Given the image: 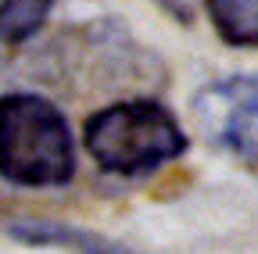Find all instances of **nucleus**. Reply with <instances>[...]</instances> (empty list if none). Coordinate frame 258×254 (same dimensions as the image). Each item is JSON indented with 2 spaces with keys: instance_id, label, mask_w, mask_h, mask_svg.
<instances>
[{
  "instance_id": "nucleus-4",
  "label": "nucleus",
  "mask_w": 258,
  "mask_h": 254,
  "mask_svg": "<svg viewBox=\"0 0 258 254\" xmlns=\"http://www.w3.org/2000/svg\"><path fill=\"white\" fill-rule=\"evenodd\" d=\"M8 233L22 243L69 247V250H79V254H137V250H129L125 243H118L111 236L76 229V226H64V222H54V218H18V222L8 226Z\"/></svg>"
},
{
  "instance_id": "nucleus-6",
  "label": "nucleus",
  "mask_w": 258,
  "mask_h": 254,
  "mask_svg": "<svg viewBox=\"0 0 258 254\" xmlns=\"http://www.w3.org/2000/svg\"><path fill=\"white\" fill-rule=\"evenodd\" d=\"M54 0H0V43H22L47 22Z\"/></svg>"
},
{
  "instance_id": "nucleus-5",
  "label": "nucleus",
  "mask_w": 258,
  "mask_h": 254,
  "mask_svg": "<svg viewBox=\"0 0 258 254\" xmlns=\"http://www.w3.org/2000/svg\"><path fill=\"white\" fill-rule=\"evenodd\" d=\"M205 8L230 47H258V0H205Z\"/></svg>"
},
{
  "instance_id": "nucleus-1",
  "label": "nucleus",
  "mask_w": 258,
  "mask_h": 254,
  "mask_svg": "<svg viewBox=\"0 0 258 254\" xmlns=\"http://www.w3.org/2000/svg\"><path fill=\"white\" fill-rule=\"evenodd\" d=\"M76 172L69 118L36 93L0 97V179L15 186H64Z\"/></svg>"
},
{
  "instance_id": "nucleus-7",
  "label": "nucleus",
  "mask_w": 258,
  "mask_h": 254,
  "mask_svg": "<svg viewBox=\"0 0 258 254\" xmlns=\"http://www.w3.org/2000/svg\"><path fill=\"white\" fill-rule=\"evenodd\" d=\"M158 4L165 8L172 18H179V22H194V15L201 11L205 0H158Z\"/></svg>"
},
{
  "instance_id": "nucleus-3",
  "label": "nucleus",
  "mask_w": 258,
  "mask_h": 254,
  "mask_svg": "<svg viewBox=\"0 0 258 254\" xmlns=\"http://www.w3.org/2000/svg\"><path fill=\"white\" fill-rule=\"evenodd\" d=\"M194 118L215 147L258 168V75L208 82L194 97Z\"/></svg>"
},
{
  "instance_id": "nucleus-2",
  "label": "nucleus",
  "mask_w": 258,
  "mask_h": 254,
  "mask_svg": "<svg viewBox=\"0 0 258 254\" xmlns=\"http://www.w3.org/2000/svg\"><path fill=\"white\" fill-rule=\"evenodd\" d=\"M83 140L90 157L111 176H147L186 150L176 115L151 97L93 111L83 125Z\"/></svg>"
}]
</instances>
